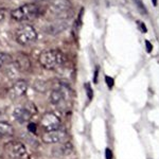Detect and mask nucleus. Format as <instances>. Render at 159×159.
<instances>
[{"label":"nucleus","instance_id":"nucleus-1","mask_svg":"<svg viewBox=\"0 0 159 159\" xmlns=\"http://www.w3.org/2000/svg\"><path fill=\"white\" fill-rule=\"evenodd\" d=\"M38 61L47 70H56L65 65L66 57L60 50H46L38 56Z\"/></svg>","mask_w":159,"mask_h":159},{"label":"nucleus","instance_id":"nucleus-2","mask_svg":"<svg viewBox=\"0 0 159 159\" xmlns=\"http://www.w3.org/2000/svg\"><path fill=\"white\" fill-rule=\"evenodd\" d=\"M40 9L36 3H27L17 7L11 13V17L15 21H28L39 15Z\"/></svg>","mask_w":159,"mask_h":159},{"label":"nucleus","instance_id":"nucleus-3","mask_svg":"<svg viewBox=\"0 0 159 159\" xmlns=\"http://www.w3.org/2000/svg\"><path fill=\"white\" fill-rule=\"evenodd\" d=\"M71 98V91L68 86L64 85V84H60L58 86L54 87L51 90L49 101L51 104L54 106H65L67 102Z\"/></svg>","mask_w":159,"mask_h":159},{"label":"nucleus","instance_id":"nucleus-4","mask_svg":"<svg viewBox=\"0 0 159 159\" xmlns=\"http://www.w3.org/2000/svg\"><path fill=\"white\" fill-rule=\"evenodd\" d=\"M16 40L21 46H29L37 39V32L33 25L25 24L16 30Z\"/></svg>","mask_w":159,"mask_h":159},{"label":"nucleus","instance_id":"nucleus-5","mask_svg":"<svg viewBox=\"0 0 159 159\" xmlns=\"http://www.w3.org/2000/svg\"><path fill=\"white\" fill-rule=\"evenodd\" d=\"M71 4L69 0H52L50 4V13L56 19L68 20L71 16Z\"/></svg>","mask_w":159,"mask_h":159},{"label":"nucleus","instance_id":"nucleus-6","mask_svg":"<svg viewBox=\"0 0 159 159\" xmlns=\"http://www.w3.org/2000/svg\"><path fill=\"white\" fill-rule=\"evenodd\" d=\"M4 153L10 159H25L28 156L25 144L19 141H9L6 143Z\"/></svg>","mask_w":159,"mask_h":159},{"label":"nucleus","instance_id":"nucleus-7","mask_svg":"<svg viewBox=\"0 0 159 159\" xmlns=\"http://www.w3.org/2000/svg\"><path fill=\"white\" fill-rule=\"evenodd\" d=\"M68 139V135L66 130L61 129V127L57 129L49 130V132H43L42 136V140L45 143H63L66 142Z\"/></svg>","mask_w":159,"mask_h":159},{"label":"nucleus","instance_id":"nucleus-8","mask_svg":"<svg viewBox=\"0 0 159 159\" xmlns=\"http://www.w3.org/2000/svg\"><path fill=\"white\" fill-rule=\"evenodd\" d=\"M40 126L45 132L57 129L61 127V119L53 112H46L40 119Z\"/></svg>","mask_w":159,"mask_h":159},{"label":"nucleus","instance_id":"nucleus-9","mask_svg":"<svg viewBox=\"0 0 159 159\" xmlns=\"http://www.w3.org/2000/svg\"><path fill=\"white\" fill-rule=\"evenodd\" d=\"M28 90V82L25 80H17L13 85L10 87L7 91V96L11 100H17L21 98Z\"/></svg>","mask_w":159,"mask_h":159},{"label":"nucleus","instance_id":"nucleus-10","mask_svg":"<svg viewBox=\"0 0 159 159\" xmlns=\"http://www.w3.org/2000/svg\"><path fill=\"white\" fill-rule=\"evenodd\" d=\"M34 112L33 109H31L28 106H17L15 107L14 111H13V117L17 122L20 124H24L25 122H29L31 118L33 117Z\"/></svg>","mask_w":159,"mask_h":159},{"label":"nucleus","instance_id":"nucleus-11","mask_svg":"<svg viewBox=\"0 0 159 159\" xmlns=\"http://www.w3.org/2000/svg\"><path fill=\"white\" fill-rule=\"evenodd\" d=\"M67 27V20H61V19H55L53 22H51L46 27L45 31L49 34H56L58 32H61L65 30Z\"/></svg>","mask_w":159,"mask_h":159},{"label":"nucleus","instance_id":"nucleus-12","mask_svg":"<svg viewBox=\"0 0 159 159\" xmlns=\"http://www.w3.org/2000/svg\"><path fill=\"white\" fill-rule=\"evenodd\" d=\"M13 63H14V65L16 66V68L18 69L19 71H21V72L28 71L31 67L30 60L28 58L27 55L22 54V53H20V54L17 56L16 61H13Z\"/></svg>","mask_w":159,"mask_h":159},{"label":"nucleus","instance_id":"nucleus-13","mask_svg":"<svg viewBox=\"0 0 159 159\" xmlns=\"http://www.w3.org/2000/svg\"><path fill=\"white\" fill-rule=\"evenodd\" d=\"M13 134H14V127L12 126V124L6 121H0V138L12 136Z\"/></svg>","mask_w":159,"mask_h":159},{"label":"nucleus","instance_id":"nucleus-14","mask_svg":"<svg viewBox=\"0 0 159 159\" xmlns=\"http://www.w3.org/2000/svg\"><path fill=\"white\" fill-rule=\"evenodd\" d=\"M13 60H12V56L7 54V53H0V68L3 67L4 65L7 64H10L12 63Z\"/></svg>","mask_w":159,"mask_h":159},{"label":"nucleus","instance_id":"nucleus-15","mask_svg":"<svg viewBox=\"0 0 159 159\" xmlns=\"http://www.w3.org/2000/svg\"><path fill=\"white\" fill-rule=\"evenodd\" d=\"M135 2V6L137 7V9L139 10V12L141 13V14L145 15L148 13L147 11V7H144V3L142 2V0H134Z\"/></svg>","mask_w":159,"mask_h":159},{"label":"nucleus","instance_id":"nucleus-16","mask_svg":"<svg viewBox=\"0 0 159 159\" xmlns=\"http://www.w3.org/2000/svg\"><path fill=\"white\" fill-rule=\"evenodd\" d=\"M6 15H7V10L4 9H0V22H2L6 18Z\"/></svg>","mask_w":159,"mask_h":159},{"label":"nucleus","instance_id":"nucleus-17","mask_svg":"<svg viewBox=\"0 0 159 159\" xmlns=\"http://www.w3.org/2000/svg\"><path fill=\"white\" fill-rule=\"evenodd\" d=\"M106 83H107V86L109 88H111L114 86V79L112 78H109V76H106Z\"/></svg>","mask_w":159,"mask_h":159},{"label":"nucleus","instance_id":"nucleus-18","mask_svg":"<svg viewBox=\"0 0 159 159\" xmlns=\"http://www.w3.org/2000/svg\"><path fill=\"white\" fill-rule=\"evenodd\" d=\"M28 129H29L30 132H32V133H36V125L35 124H29V126H28Z\"/></svg>","mask_w":159,"mask_h":159},{"label":"nucleus","instance_id":"nucleus-19","mask_svg":"<svg viewBox=\"0 0 159 159\" xmlns=\"http://www.w3.org/2000/svg\"><path fill=\"white\" fill-rule=\"evenodd\" d=\"M105 154H106V159H112V153L109 148H106L105 151Z\"/></svg>","mask_w":159,"mask_h":159},{"label":"nucleus","instance_id":"nucleus-20","mask_svg":"<svg viewBox=\"0 0 159 159\" xmlns=\"http://www.w3.org/2000/svg\"><path fill=\"white\" fill-rule=\"evenodd\" d=\"M145 45H147V51L148 53L151 52V51H152V43H151L150 42H148V40H147V42H145Z\"/></svg>","mask_w":159,"mask_h":159},{"label":"nucleus","instance_id":"nucleus-21","mask_svg":"<svg viewBox=\"0 0 159 159\" xmlns=\"http://www.w3.org/2000/svg\"><path fill=\"white\" fill-rule=\"evenodd\" d=\"M87 87V93H88V97H89V99H91V97H92V93H91V89H90V86H89V84H87L86 85Z\"/></svg>","mask_w":159,"mask_h":159},{"label":"nucleus","instance_id":"nucleus-22","mask_svg":"<svg viewBox=\"0 0 159 159\" xmlns=\"http://www.w3.org/2000/svg\"><path fill=\"white\" fill-rule=\"evenodd\" d=\"M141 25V28H142V29H141V31H142V32H147V27H145V25H143V24H140Z\"/></svg>","mask_w":159,"mask_h":159},{"label":"nucleus","instance_id":"nucleus-23","mask_svg":"<svg viewBox=\"0 0 159 159\" xmlns=\"http://www.w3.org/2000/svg\"><path fill=\"white\" fill-rule=\"evenodd\" d=\"M154 6H157V0H152Z\"/></svg>","mask_w":159,"mask_h":159}]
</instances>
